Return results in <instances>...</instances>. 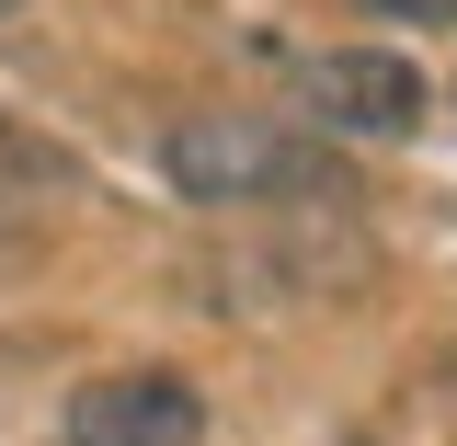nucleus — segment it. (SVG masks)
I'll return each mask as SVG.
<instances>
[{
	"label": "nucleus",
	"mask_w": 457,
	"mask_h": 446,
	"mask_svg": "<svg viewBox=\"0 0 457 446\" xmlns=\"http://www.w3.org/2000/svg\"><path fill=\"white\" fill-rule=\"evenodd\" d=\"M297 104L320 114V138H366V149H389V138H423L435 80H423V57H411V46H320L309 69H297Z\"/></svg>",
	"instance_id": "obj_1"
},
{
	"label": "nucleus",
	"mask_w": 457,
	"mask_h": 446,
	"mask_svg": "<svg viewBox=\"0 0 457 446\" xmlns=\"http://www.w3.org/2000/svg\"><path fill=\"white\" fill-rule=\"evenodd\" d=\"M69 446H206V390L183 366H104L57 412Z\"/></svg>",
	"instance_id": "obj_2"
},
{
	"label": "nucleus",
	"mask_w": 457,
	"mask_h": 446,
	"mask_svg": "<svg viewBox=\"0 0 457 446\" xmlns=\"http://www.w3.org/2000/svg\"><path fill=\"white\" fill-rule=\"evenodd\" d=\"M161 161H171V183L195 206H252V195L297 183V149H286L275 126H240V114H183L161 138Z\"/></svg>",
	"instance_id": "obj_3"
},
{
	"label": "nucleus",
	"mask_w": 457,
	"mask_h": 446,
	"mask_svg": "<svg viewBox=\"0 0 457 446\" xmlns=\"http://www.w3.org/2000/svg\"><path fill=\"white\" fill-rule=\"evenodd\" d=\"M354 12H378V23H411V35H446L457 0H354Z\"/></svg>",
	"instance_id": "obj_4"
},
{
	"label": "nucleus",
	"mask_w": 457,
	"mask_h": 446,
	"mask_svg": "<svg viewBox=\"0 0 457 446\" xmlns=\"http://www.w3.org/2000/svg\"><path fill=\"white\" fill-rule=\"evenodd\" d=\"M0 12H23V0H0Z\"/></svg>",
	"instance_id": "obj_5"
},
{
	"label": "nucleus",
	"mask_w": 457,
	"mask_h": 446,
	"mask_svg": "<svg viewBox=\"0 0 457 446\" xmlns=\"http://www.w3.org/2000/svg\"><path fill=\"white\" fill-rule=\"evenodd\" d=\"M354 446H366V435H354Z\"/></svg>",
	"instance_id": "obj_6"
}]
</instances>
